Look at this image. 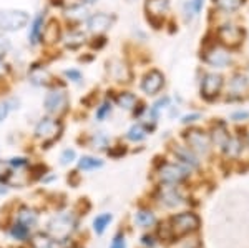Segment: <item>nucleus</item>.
<instances>
[{
  "label": "nucleus",
  "mask_w": 249,
  "mask_h": 248,
  "mask_svg": "<svg viewBox=\"0 0 249 248\" xmlns=\"http://www.w3.org/2000/svg\"><path fill=\"white\" fill-rule=\"evenodd\" d=\"M75 229H77V217L70 211L57 215L48 223V233H50L52 238L58 240V242H65V240L70 238Z\"/></svg>",
  "instance_id": "f257e3e1"
},
{
  "label": "nucleus",
  "mask_w": 249,
  "mask_h": 248,
  "mask_svg": "<svg viewBox=\"0 0 249 248\" xmlns=\"http://www.w3.org/2000/svg\"><path fill=\"white\" fill-rule=\"evenodd\" d=\"M43 109L48 115H53V117L65 114L68 109L67 90L62 89V87H53V89L48 90L45 98H43Z\"/></svg>",
  "instance_id": "f03ea898"
},
{
  "label": "nucleus",
  "mask_w": 249,
  "mask_h": 248,
  "mask_svg": "<svg viewBox=\"0 0 249 248\" xmlns=\"http://www.w3.org/2000/svg\"><path fill=\"white\" fill-rule=\"evenodd\" d=\"M199 218L195 213H179L175 215L170 222V237L171 238H181L191 231L198 230Z\"/></svg>",
  "instance_id": "7ed1b4c3"
},
{
  "label": "nucleus",
  "mask_w": 249,
  "mask_h": 248,
  "mask_svg": "<svg viewBox=\"0 0 249 248\" xmlns=\"http://www.w3.org/2000/svg\"><path fill=\"white\" fill-rule=\"evenodd\" d=\"M30 15L25 10L5 9L0 10V30L3 32H17L27 27Z\"/></svg>",
  "instance_id": "20e7f679"
},
{
  "label": "nucleus",
  "mask_w": 249,
  "mask_h": 248,
  "mask_svg": "<svg viewBox=\"0 0 249 248\" xmlns=\"http://www.w3.org/2000/svg\"><path fill=\"white\" fill-rule=\"evenodd\" d=\"M62 130H63V127H62V123H60V120L45 117L40 120L38 125L35 127V137L43 140V143H52L60 137Z\"/></svg>",
  "instance_id": "39448f33"
},
{
  "label": "nucleus",
  "mask_w": 249,
  "mask_h": 248,
  "mask_svg": "<svg viewBox=\"0 0 249 248\" xmlns=\"http://www.w3.org/2000/svg\"><path fill=\"white\" fill-rule=\"evenodd\" d=\"M204 63H208L210 67H216V69H224L230 65L231 62V54L226 47L223 45H213L210 47L203 55Z\"/></svg>",
  "instance_id": "423d86ee"
},
{
  "label": "nucleus",
  "mask_w": 249,
  "mask_h": 248,
  "mask_svg": "<svg viewBox=\"0 0 249 248\" xmlns=\"http://www.w3.org/2000/svg\"><path fill=\"white\" fill-rule=\"evenodd\" d=\"M188 169L183 165H176V163H164L161 169L158 170V177L166 185H176V183L183 182L188 177Z\"/></svg>",
  "instance_id": "0eeeda50"
},
{
  "label": "nucleus",
  "mask_w": 249,
  "mask_h": 248,
  "mask_svg": "<svg viewBox=\"0 0 249 248\" xmlns=\"http://www.w3.org/2000/svg\"><path fill=\"white\" fill-rule=\"evenodd\" d=\"M223 89V77L219 74H206L201 80V97L208 102L218 98Z\"/></svg>",
  "instance_id": "6e6552de"
},
{
  "label": "nucleus",
  "mask_w": 249,
  "mask_h": 248,
  "mask_svg": "<svg viewBox=\"0 0 249 248\" xmlns=\"http://www.w3.org/2000/svg\"><path fill=\"white\" fill-rule=\"evenodd\" d=\"M113 22H115L113 15H108L105 12H96V14L90 15V17L87 19V29L90 34L102 35V34H105L108 29H111Z\"/></svg>",
  "instance_id": "1a4fd4ad"
},
{
  "label": "nucleus",
  "mask_w": 249,
  "mask_h": 248,
  "mask_svg": "<svg viewBox=\"0 0 249 248\" xmlns=\"http://www.w3.org/2000/svg\"><path fill=\"white\" fill-rule=\"evenodd\" d=\"M218 38L223 47H238L243 42V30L238 25L224 23L218 29Z\"/></svg>",
  "instance_id": "9d476101"
},
{
  "label": "nucleus",
  "mask_w": 249,
  "mask_h": 248,
  "mask_svg": "<svg viewBox=\"0 0 249 248\" xmlns=\"http://www.w3.org/2000/svg\"><path fill=\"white\" fill-rule=\"evenodd\" d=\"M186 142H188V145H190V149L199 155H206L208 152H210V145H211L210 137L198 129H193L188 132Z\"/></svg>",
  "instance_id": "9b49d317"
},
{
  "label": "nucleus",
  "mask_w": 249,
  "mask_h": 248,
  "mask_svg": "<svg viewBox=\"0 0 249 248\" xmlns=\"http://www.w3.org/2000/svg\"><path fill=\"white\" fill-rule=\"evenodd\" d=\"M164 85V75L160 70H150L144 74V77L142 80V90L146 95H156Z\"/></svg>",
  "instance_id": "f8f14e48"
},
{
  "label": "nucleus",
  "mask_w": 249,
  "mask_h": 248,
  "mask_svg": "<svg viewBox=\"0 0 249 248\" xmlns=\"http://www.w3.org/2000/svg\"><path fill=\"white\" fill-rule=\"evenodd\" d=\"M160 203L164 207H170V209H175V207H179L181 203H184L183 200V195L179 193L178 190H176V187L173 185H168L164 187V189L160 190Z\"/></svg>",
  "instance_id": "ddd939ff"
},
{
  "label": "nucleus",
  "mask_w": 249,
  "mask_h": 248,
  "mask_svg": "<svg viewBox=\"0 0 249 248\" xmlns=\"http://www.w3.org/2000/svg\"><path fill=\"white\" fill-rule=\"evenodd\" d=\"M45 23H47L45 12H38L30 23V30H29L30 45H38V43L42 42V34H43V29H45Z\"/></svg>",
  "instance_id": "4468645a"
},
{
  "label": "nucleus",
  "mask_w": 249,
  "mask_h": 248,
  "mask_svg": "<svg viewBox=\"0 0 249 248\" xmlns=\"http://www.w3.org/2000/svg\"><path fill=\"white\" fill-rule=\"evenodd\" d=\"M108 74H110V77L115 80V82H130L131 78V72L128 69V65L122 60H111V62H108Z\"/></svg>",
  "instance_id": "2eb2a0df"
},
{
  "label": "nucleus",
  "mask_w": 249,
  "mask_h": 248,
  "mask_svg": "<svg viewBox=\"0 0 249 248\" xmlns=\"http://www.w3.org/2000/svg\"><path fill=\"white\" fill-rule=\"evenodd\" d=\"M144 9L148 12V20L155 23L156 19H161L170 10V2L168 0H146Z\"/></svg>",
  "instance_id": "dca6fc26"
},
{
  "label": "nucleus",
  "mask_w": 249,
  "mask_h": 248,
  "mask_svg": "<svg viewBox=\"0 0 249 248\" xmlns=\"http://www.w3.org/2000/svg\"><path fill=\"white\" fill-rule=\"evenodd\" d=\"M173 152H175V157L183 163L184 169L195 170L199 167V160L196 158L195 152H193L190 147H176Z\"/></svg>",
  "instance_id": "f3484780"
},
{
  "label": "nucleus",
  "mask_w": 249,
  "mask_h": 248,
  "mask_svg": "<svg viewBox=\"0 0 249 248\" xmlns=\"http://www.w3.org/2000/svg\"><path fill=\"white\" fill-rule=\"evenodd\" d=\"M52 78H53L52 74L42 65H34L29 70V80L37 87H48L52 83Z\"/></svg>",
  "instance_id": "a211bd4d"
},
{
  "label": "nucleus",
  "mask_w": 249,
  "mask_h": 248,
  "mask_svg": "<svg viewBox=\"0 0 249 248\" xmlns=\"http://www.w3.org/2000/svg\"><path fill=\"white\" fill-rule=\"evenodd\" d=\"M65 17L70 20V23L78 25V23H82V22H87V19L90 17V15H88V10L83 3H77V5L68 7L65 10Z\"/></svg>",
  "instance_id": "6ab92c4d"
},
{
  "label": "nucleus",
  "mask_w": 249,
  "mask_h": 248,
  "mask_svg": "<svg viewBox=\"0 0 249 248\" xmlns=\"http://www.w3.org/2000/svg\"><path fill=\"white\" fill-rule=\"evenodd\" d=\"M62 40H63V43H65L67 49L75 50V49H78V47H82L83 43L87 42V35L83 34L82 30L71 29L70 32H68L67 35H63Z\"/></svg>",
  "instance_id": "aec40b11"
},
{
  "label": "nucleus",
  "mask_w": 249,
  "mask_h": 248,
  "mask_svg": "<svg viewBox=\"0 0 249 248\" xmlns=\"http://www.w3.org/2000/svg\"><path fill=\"white\" fill-rule=\"evenodd\" d=\"M62 38L60 35V25L57 20H50V22L45 23V29H43V34H42V42H47V43H55Z\"/></svg>",
  "instance_id": "412c9836"
},
{
  "label": "nucleus",
  "mask_w": 249,
  "mask_h": 248,
  "mask_svg": "<svg viewBox=\"0 0 249 248\" xmlns=\"http://www.w3.org/2000/svg\"><path fill=\"white\" fill-rule=\"evenodd\" d=\"M17 222L20 223V225H23V227H27L29 230H32V229H35V225H37L38 215L35 213V210L23 207V209H20V210H18Z\"/></svg>",
  "instance_id": "4be33fe9"
},
{
  "label": "nucleus",
  "mask_w": 249,
  "mask_h": 248,
  "mask_svg": "<svg viewBox=\"0 0 249 248\" xmlns=\"http://www.w3.org/2000/svg\"><path fill=\"white\" fill-rule=\"evenodd\" d=\"M115 102H116V105H118L120 109L133 110L136 107V103H138V98H136V95L131 94V92H120V94L116 95Z\"/></svg>",
  "instance_id": "5701e85b"
},
{
  "label": "nucleus",
  "mask_w": 249,
  "mask_h": 248,
  "mask_svg": "<svg viewBox=\"0 0 249 248\" xmlns=\"http://www.w3.org/2000/svg\"><path fill=\"white\" fill-rule=\"evenodd\" d=\"M32 248H55V240L50 235L37 233L32 237Z\"/></svg>",
  "instance_id": "b1692460"
},
{
  "label": "nucleus",
  "mask_w": 249,
  "mask_h": 248,
  "mask_svg": "<svg viewBox=\"0 0 249 248\" xmlns=\"http://www.w3.org/2000/svg\"><path fill=\"white\" fill-rule=\"evenodd\" d=\"M204 0H188L186 5H184V15H186L188 20H193L196 15L201 12Z\"/></svg>",
  "instance_id": "393cba45"
},
{
  "label": "nucleus",
  "mask_w": 249,
  "mask_h": 248,
  "mask_svg": "<svg viewBox=\"0 0 249 248\" xmlns=\"http://www.w3.org/2000/svg\"><path fill=\"white\" fill-rule=\"evenodd\" d=\"M103 167V160L95 157H82L78 160V169L80 170H96Z\"/></svg>",
  "instance_id": "a878e982"
},
{
  "label": "nucleus",
  "mask_w": 249,
  "mask_h": 248,
  "mask_svg": "<svg viewBox=\"0 0 249 248\" xmlns=\"http://www.w3.org/2000/svg\"><path fill=\"white\" fill-rule=\"evenodd\" d=\"M248 85H249V82L244 75H234L230 83V89L232 94H243V92L248 89Z\"/></svg>",
  "instance_id": "bb28decb"
},
{
  "label": "nucleus",
  "mask_w": 249,
  "mask_h": 248,
  "mask_svg": "<svg viewBox=\"0 0 249 248\" xmlns=\"http://www.w3.org/2000/svg\"><path fill=\"white\" fill-rule=\"evenodd\" d=\"M214 5L218 7L219 10H224V12H234L238 10L241 5H243L244 0H213Z\"/></svg>",
  "instance_id": "cd10ccee"
},
{
  "label": "nucleus",
  "mask_w": 249,
  "mask_h": 248,
  "mask_svg": "<svg viewBox=\"0 0 249 248\" xmlns=\"http://www.w3.org/2000/svg\"><path fill=\"white\" fill-rule=\"evenodd\" d=\"M148 130L144 129V125H142V123H136V125L131 127L130 130H128V140H131V142H142V140L146 137Z\"/></svg>",
  "instance_id": "c85d7f7f"
},
{
  "label": "nucleus",
  "mask_w": 249,
  "mask_h": 248,
  "mask_svg": "<svg viewBox=\"0 0 249 248\" xmlns=\"http://www.w3.org/2000/svg\"><path fill=\"white\" fill-rule=\"evenodd\" d=\"M135 222L138 223L140 227H150L155 223V215L151 213L150 210H142L135 215Z\"/></svg>",
  "instance_id": "c756f323"
},
{
  "label": "nucleus",
  "mask_w": 249,
  "mask_h": 248,
  "mask_svg": "<svg viewBox=\"0 0 249 248\" xmlns=\"http://www.w3.org/2000/svg\"><path fill=\"white\" fill-rule=\"evenodd\" d=\"M111 222V213H103V215H98L93 222V229L98 235H102L103 231L107 230V227L110 225Z\"/></svg>",
  "instance_id": "7c9ffc66"
},
{
  "label": "nucleus",
  "mask_w": 249,
  "mask_h": 248,
  "mask_svg": "<svg viewBox=\"0 0 249 248\" xmlns=\"http://www.w3.org/2000/svg\"><path fill=\"white\" fill-rule=\"evenodd\" d=\"M10 235H12L14 238H17V240H25V238H29L30 230L27 229V227L20 225L18 222H15V223H14V227L10 229Z\"/></svg>",
  "instance_id": "2f4dec72"
},
{
  "label": "nucleus",
  "mask_w": 249,
  "mask_h": 248,
  "mask_svg": "<svg viewBox=\"0 0 249 248\" xmlns=\"http://www.w3.org/2000/svg\"><path fill=\"white\" fill-rule=\"evenodd\" d=\"M223 147H224V150H226V153L231 155V157H236L241 152V143H239V140H236V138H228Z\"/></svg>",
  "instance_id": "473e14b6"
},
{
  "label": "nucleus",
  "mask_w": 249,
  "mask_h": 248,
  "mask_svg": "<svg viewBox=\"0 0 249 248\" xmlns=\"http://www.w3.org/2000/svg\"><path fill=\"white\" fill-rule=\"evenodd\" d=\"M111 110H113V105H111V102H108V100H105V102L102 103L100 107H96V118L98 120H105L108 115L111 114Z\"/></svg>",
  "instance_id": "72a5a7b5"
},
{
  "label": "nucleus",
  "mask_w": 249,
  "mask_h": 248,
  "mask_svg": "<svg viewBox=\"0 0 249 248\" xmlns=\"http://www.w3.org/2000/svg\"><path fill=\"white\" fill-rule=\"evenodd\" d=\"M10 177H12V167L9 165V162H2L0 160V182H9Z\"/></svg>",
  "instance_id": "f704fd0d"
},
{
  "label": "nucleus",
  "mask_w": 249,
  "mask_h": 248,
  "mask_svg": "<svg viewBox=\"0 0 249 248\" xmlns=\"http://www.w3.org/2000/svg\"><path fill=\"white\" fill-rule=\"evenodd\" d=\"M63 75L70 80V82H75V83H80L83 80V75H82V72L77 70V69H68L63 72Z\"/></svg>",
  "instance_id": "c9c22d12"
},
{
  "label": "nucleus",
  "mask_w": 249,
  "mask_h": 248,
  "mask_svg": "<svg viewBox=\"0 0 249 248\" xmlns=\"http://www.w3.org/2000/svg\"><path fill=\"white\" fill-rule=\"evenodd\" d=\"M91 142H93V149H105L108 145V137L103 134H96V135H93Z\"/></svg>",
  "instance_id": "e433bc0d"
},
{
  "label": "nucleus",
  "mask_w": 249,
  "mask_h": 248,
  "mask_svg": "<svg viewBox=\"0 0 249 248\" xmlns=\"http://www.w3.org/2000/svg\"><path fill=\"white\" fill-rule=\"evenodd\" d=\"M168 102H170V98L164 97V98H161V100H158V102H156L155 105L151 107L150 114H151V117H153V120H156V117H158V114H160V110H161L164 105H168Z\"/></svg>",
  "instance_id": "4c0bfd02"
},
{
  "label": "nucleus",
  "mask_w": 249,
  "mask_h": 248,
  "mask_svg": "<svg viewBox=\"0 0 249 248\" xmlns=\"http://www.w3.org/2000/svg\"><path fill=\"white\" fill-rule=\"evenodd\" d=\"M10 50V40L5 35L0 34V58H3Z\"/></svg>",
  "instance_id": "58836bf2"
},
{
  "label": "nucleus",
  "mask_w": 249,
  "mask_h": 248,
  "mask_svg": "<svg viewBox=\"0 0 249 248\" xmlns=\"http://www.w3.org/2000/svg\"><path fill=\"white\" fill-rule=\"evenodd\" d=\"M10 102L9 100H0V122L7 118V115L10 114Z\"/></svg>",
  "instance_id": "ea45409f"
},
{
  "label": "nucleus",
  "mask_w": 249,
  "mask_h": 248,
  "mask_svg": "<svg viewBox=\"0 0 249 248\" xmlns=\"http://www.w3.org/2000/svg\"><path fill=\"white\" fill-rule=\"evenodd\" d=\"M175 248H199V242L196 238L181 240V242H178V245H176Z\"/></svg>",
  "instance_id": "a19ab883"
},
{
  "label": "nucleus",
  "mask_w": 249,
  "mask_h": 248,
  "mask_svg": "<svg viewBox=\"0 0 249 248\" xmlns=\"http://www.w3.org/2000/svg\"><path fill=\"white\" fill-rule=\"evenodd\" d=\"M75 157H77V153H75V150H70V149H67L65 152L62 153V157H60V160H62V163L63 165H67V163H70V162H73Z\"/></svg>",
  "instance_id": "79ce46f5"
},
{
  "label": "nucleus",
  "mask_w": 249,
  "mask_h": 248,
  "mask_svg": "<svg viewBox=\"0 0 249 248\" xmlns=\"http://www.w3.org/2000/svg\"><path fill=\"white\" fill-rule=\"evenodd\" d=\"M10 167H14V169H25L27 165H29V160L27 158H12L9 162Z\"/></svg>",
  "instance_id": "37998d69"
},
{
  "label": "nucleus",
  "mask_w": 249,
  "mask_h": 248,
  "mask_svg": "<svg viewBox=\"0 0 249 248\" xmlns=\"http://www.w3.org/2000/svg\"><path fill=\"white\" fill-rule=\"evenodd\" d=\"M126 245H124V237L122 233H118L116 237L113 238V242H111L110 248H124Z\"/></svg>",
  "instance_id": "c03bdc74"
},
{
  "label": "nucleus",
  "mask_w": 249,
  "mask_h": 248,
  "mask_svg": "<svg viewBox=\"0 0 249 248\" xmlns=\"http://www.w3.org/2000/svg\"><path fill=\"white\" fill-rule=\"evenodd\" d=\"M143 245H146V247H150V248H153L155 247V238L153 237H143Z\"/></svg>",
  "instance_id": "a18cd8bd"
},
{
  "label": "nucleus",
  "mask_w": 249,
  "mask_h": 248,
  "mask_svg": "<svg viewBox=\"0 0 249 248\" xmlns=\"http://www.w3.org/2000/svg\"><path fill=\"white\" fill-rule=\"evenodd\" d=\"M198 118H199V114H193V115H186L183 122L184 123H190V122H195V120H198Z\"/></svg>",
  "instance_id": "49530a36"
},
{
  "label": "nucleus",
  "mask_w": 249,
  "mask_h": 248,
  "mask_svg": "<svg viewBox=\"0 0 249 248\" xmlns=\"http://www.w3.org/2000/svg\"><path fill=\"white\" fill-rule=\"evenodd\" d=\"M5 74H7V65H5V62L0 58V78L5 77Z\"/></svg>",
  "instance_id": "de8ad7c7"
},
{
  "label": "nucleus",
  "mask_w": 249,
  "mask_h": 248,
  "mask_svg": "<svg viewBox=\"0 0 249 248\" xmlns=\"http://www.w3.org/2000/svg\"><path fill=\"white\" fill-rule=\"evenodd\" d=\"M249 117V114L246 112V114H234L232 115V118H248Z\"/></svg>",
  "instance_id": "09e8293b"
},
{
  "label": "nucleus",
  "mask_w": 249,
  "mask_h": 248,
  "mask_svg": "<svg viewBox=\"0 0 249 248\" xmlns=\"http://www.w3.org/2000/svg\"><path fill=\"white\" fill-rule=\"evenodd\" d=\"M82 3H85V5H91V3H95L96 0H80Z\"/></svg>",
  "instance_id": "8fccbe9b"
}]
</instances>
